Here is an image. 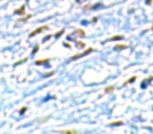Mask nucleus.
Listing matches in <instances>:
<instances>
[{"instance_id": "f257e3e1", "label": "nucleus", "mask_w": 153, "mask_h": 134, "mask_svg": "<svg viewBox=\"0 0 153 134\" xmlns=\"http://www.w3.org/2000/svg\"><path fill=\"white\" fill-rule=\"evenodd\" d=\"M91 51H92V48L87 49L86 51H83V53H79V55L74 56V57H72V60H76V59H79V58H81V57H84V56H86V55H88V53H90Z\"/></svg>"}, {"instance_id": "f03ea898", "label": "nucleus", "mask_w": 153, "mask_h": 134, "mask_svg": "<svg viewBox=\"0 0 153 134\" xmlns=\"http://www.w3.org/2000/svg\"><path fill=\"white\" fill-rule=\"evenodd\" d=\"M48 30V26H47V25H45V26H41V27L37 28L36 30H34V32H33L32 34H30V37L35 36V35H38L39 33L43 32V30Z\"/></svg>"}, {"instance_id": "7ed1b4c3", "label": "nucleus", "mask_w": 153, "mask_h": 134, "mask_svg": "<svg viewBox=\"0 0 153 134\" xmlns=\"http://www.w3.org/2000/svg\"><path fill=\"white\" fill-rule=\"evenodd\" d=\"M124 37L123 36H115V37H113V38H111L110 40L112 41V40H122Z\"/></svg>"}, {"instance_id": "20e7f679", "label": "nucleus", "mask_w": 153, "mask_h": 134, "mask_svg": "<svg viewBox=\"0 0 153 134\" xmlns=\"http://www.w3.org/2000/svg\"><path fill=\"white\" fill-rule=\"evenodd\" d=\"M115 48H119V49H124V48H127V45H117Z\"/></svg>"}, {"instance_id": "39448f33", "label": "nucleus", "mask_w": 153, "mask_h": 134, "mask_svg": "<svg viewBox=\"0 0 153 134\" xmlns=\"http://www.w3.org/2000/svg\"><path fill=\"white\" fill-rule=\"evenodd\" d=\"M113 89H114V87L113 86H111V87H108V88H106V92H108L109 93V91H113Z\"/></svg>"}, {"instance_id": "423d86ee", "label": "nucleus", "mask_w": 153, "mask_h": 134, "mask_svg": "<svg viewBox=\"0 0 153 134\" xmlns=\"http://www.w3.org/2000/svg\"><path fill=\"white\" fill-rule=\"evenodd\" d=\"M122 124H123V121H117V123L111 124V126H117V125H122Z\"/></svg>"}, {"instance_id": "0eeeda50", "label": "nucleus", "mask_w": 153, "mask_h": 134, "mask_svg": "<svg viewBox=\"0 0 153 134\" xmlns=\"http://www.w3.org/2000/svg\"><path fill=\"white\" fill-rule=\"evenodd\" d=\"M46 62H48V60H44V61H43V60L42 61H37L36 63L37 64H42V63H46Z\"/></svg>"}, {"instance_id": "6e6552de", "label": "nucleus", "mask_w": 153, "mask_h": 134, "mask_svg": "<svg viewBox=\"0 0 153 134\" xmlns=\"http://www.w3.org/2000/svg\"><path fill=\"white\" fill-rule=\"evenodd\" d=\"M23 11H24V7H21V10H20V11H16V13L22 14V13H23Z\"/></svg>"}, {"instance_id": "1a4fd4ad", "label": "nucleus", "mask_w": 153, "mask_h": 134, "mask_svg": "<svg viewBox=\"0 0 153 134\" xmlns=\"http://www.w3.org/2000/svg\"><path fill=\"white\" fill-rule=\"evenodd\" d=\"M25 109H26L25 107H24V108H22V110H21V112H20V113H21V114H22V113H23L24 111H25Z\"/></svg>"}, {"instance_id": "9d476101", "label": "nucleus", "mask_w": 153, "mask_h": 134, "mask_svg": "<svg viewBox=\"0 0 153 134\" xmlns=\"http://www.w3.org/2000/svg\"><path fill=\"white\" fill-rule=\"evenodd\" d=\"M152 30H153V26H152Z\"/></svg>"}]
</instances>
